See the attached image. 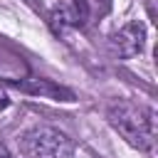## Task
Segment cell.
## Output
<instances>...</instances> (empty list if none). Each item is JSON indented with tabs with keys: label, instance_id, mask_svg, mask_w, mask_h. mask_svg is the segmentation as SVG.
<instances>
[{
	"label": "cell",
	"instance_id": "1",
	"mask_svg": "<svg viewBox=\"0 0 158 158\" xmlns=\"http://www.w3.org/2000/svg\"><path fill=\"white\" fill-rule=\"evenodd\" d=\"M106 121L126 143L138 151H151L156 138V118L151 109L126 99H116L106 109Z\"/></svg>",
	"mask_w": 158,
	"mask_h": 158
},
{
	"label": "cell",
	"instance_id": "2",
	"mask_svg": "<svg viewBox=\"0 0 158 158\" xmlns=\"http://www.w3.org/2000/svg\"><path fill=\"white\" fill-rule=\"evenodd\" d=\"M27 158H74V141L54 126H32L22 136Z\"/></svg>",
	"mask_w": 158,
	"mask_h": 158
},
{
	"label": "cell",
	"instance_id": "3",
	"mask_svg": "<svg viewBox=\"0 0 158 158\" xmlns=\"http://www.w3.org/2000/svg\"><path fill=\"white\" fill-rule=\"evenodd\" d=\"M143 44H146V27L138 20L126 22L123 27H118L111 35V49L121 59H131V57L141 54L143 52Z\"/></svg>",
	"mask_w": 158,
	"mask_h": 158
},
{
	"label": "cell",
	"instance_id": "4",
	"mask_svg": "<svg viewBox=\"0 0 158 158\" xmlns=\"http://www.w3.org/2000/svg\"><path fill=\"white\" fill-rule=\"evenodd\" d=\"M17 89L27 91V94H35V96H44V99H62V101H72L74 94L59 84H54L52 79H42V77H32V79H25V81H17L15 84Z\"/></svg>",
	"mask_w": 158,
	"mask_h": 158
},
{
	"label": "cell",
	"instance_id": "5",
	"mask_svg": "<svg viewBox=\"0 0 158 158\" xmlns=\"http://www.w3.org/2000/svg\"><path fill=\"white\" fill-rule=\"evenodd\" d=\"M7 106H10V96H7V89L0 84V111L7 109Z\"/></svg>",
	"mask_w": 158,
	"mask_h": 158
},
{
	"label": "cell",
	"instance_id": "6",
	"mask_svg": "<svg viewBox=\"0 0 158 158\" xmlns=\"http://www.w3.org/2000/svg\"><path fill=\"white\" fill-rule=\"evenodd\" d=\"M25 2H27L35 12H42V0H25Z\"/></svg>",
	"mask_w": 158,
	"mask_h": 158
}]
</instances>
